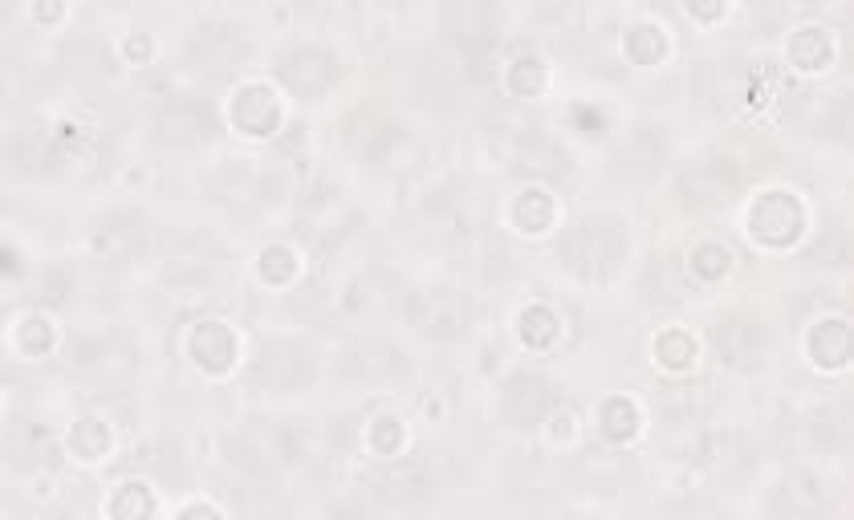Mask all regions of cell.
I'll list each match as a JSON object with an SVG mask.
<instances>
[{"mask_svg": "<svg viewBox=\"0 0 854 520\" xmlns=\"http://www.w3.org/2000/svg\"><path fill=\"white\" fill-rule=\"evenodd\" d=\"M619 236L610 232V224H602V220H586L578 232H574V240H570V260L582 269V273H606L610 265H615V256H619Z\"/></svg>", "mask_w": 854, "mask_h": 520, "instance_id": "obj_1", "label": "cell"}, {"mask_svg": "<svg viewBox=\"0 0 854 520\" xmlns=\"http://www.w3.org/2000/svg\"><path fill=\"white\" fill-rule=\"evenodd\" d=\"M798 204L789 200V195H769V200L753 212V224H757V232L765 236V240H785V236H793V228H798Z\"/></svg>", "mask_w": 854, "mask_h": 520, "instance_id": "obj_2", "label": "cell"}, {"mask_svg": "<svg viewBox=\"0 0 854 520\" xmlns=\"http://www.w3.org/2000/svg\"><path fill=\"white\" fill-rule=\"evenodd\" d=\"M196 354L208 362V366H224L232 358V338L224 334V325L208 321L200 325V334H196Z\"/></svg>", "mask_w": 854, "mask_h": 520, "instance_id": "obj_3", "label": "cell"}, {"mask_svg": "<svg viewBox=\"0 0 854 520\" xmlns=\"http://www.w3.org/2000/svg\"><path fill=\"white\" fill-rule=\"evenodd\" d=\"M814 338H826V354H822V362H842L846 358V330L838 321H826V325H818V334Z\"/></svg>", "mask_w": 854, "mask_h": 520, "instance_id": "obj_4", "label": "cell"}, {"mask_svg": "<svg viewBox=\"0 0 854 520\" xmlns=\"http://www.w3.org/2000/svg\"><path fill=\"white\" fill-rule=\"evenodd\" d=\"M606 419H610V423H606V431H610V435H627V431H631V423H635V411H631L627 403H610Z\"/></svg>", "mask_w": 854, "mask_h": 520, "instance_id": "obj_5", "label": "cell"}]
</instances>
